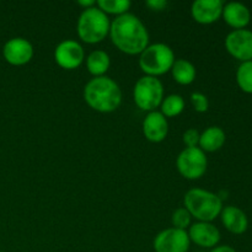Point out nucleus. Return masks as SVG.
<instances>
[{
    "instance_id": "obj_8",
    "label": "nucleus",
    "mask_w": 252,
    "mask_h": 252,
    "mask_svg": "<svg viewBox=\"0 0 252 252\" xmlns=\"http://www.w3.org/2000/svg\"><path fill=\"white\" fill-rule=\"evenodd\" d=\"M191 240L186 230L169 228L160 231L154 239L153 248L155 252H187Z\"/></svg>"
},
{
    "instance_id": "obj_6",
    "label": "nucleus",
    "mask_w": 252,
    "mask_h": 252,
    "mask_svg": "<svg viewBox=\"0 0 252 252\" xmlns=\"http://www.w3.org/2000/svg\"><path fill=\"white\" fill-rule=\"evenodd\" d=\"M133 100L142 111H157L164 100V85L161 80L149 75L138 79L133 89Z\"/></svg>"
},
{
    "instance_id": "obj_18",
    "label": "nucleus",
    "mask_w": 252,
    "mask_h": 252,
    "mask_svg": "<svg viewBox=\"0 0 252 252\" xmlns=\"http://www.w3.org/2000/svg\"><path fill=\"white\" fill-rule=\"evenodd\" d=\"M111 65V58L108 53L102 49H95L86 57V68L94 78L103 76Z\"/></svg>"
},
{
    "instance_id": "obj_1",
    "label": "nucleus",
    "mask_w": 252,
    "mask_h": 252,
    "mask_svg": "<svg viewBox=\"0 0 252 252\" xmlns=\"http://www.w3.org/2000/svg\"><path fill=\"white\" fill-rule=\"evenodd\" d=\"M110 37L121 52L129 56L140 54L149 46L147 27L139 17L129 12L117 16L111 22Z\"/></svg>"
},
{
    "instance_id": "obj_9",
    "label": "nucleus",
    "mask_w": 252,
    "mask_h": 252,
    "mask_svg": "<svg viewBox=\"0 0 252 252\" xmlns=\"http://www.w3.org/2000/svg\"><path fill=\"white\" fill-rule=\"evenodd\" d=\"M85 59L83 46L75 39H64L54 49V61L61 68L73 70L79 68Z\"/></svg>"
},
{
    "instance_id": "obj_14",
    "label": "nucleus",
    "mask_w": 252,
    "mask_h": 252,
    "mask_svg": "<svg viewBox=\"0 0 252 252\" xmlns=\"http://www.w3.org/2000/svg\"><path fill=\"white\" fill-rule=\"evenodd\" d=\"M142 128L143 134L149 142L161 143L169 133V122L160 111H152L145 116Z\"/></svg>"
},
{
    "instance_id": "obj_11",
    "label": "nucleus",
    "mask_w": 252,
    "mask_h": 252,
    "mask_svg": "<svg viewBox=\"0 0 252 252\" xmlns=\"http://www.w3.org/2000/svg\"><path fill=\"white\" fill-rule=\"evenodd\" d=\"M33 46L24 37L10 38L2 47V57L10 65L14 66H21L30 63L33 58Z\"/></svg>"
},
{
    "instance_id": "obj_3",
    "label": "nucleus",
    "mask_w": 252,
    "mask_h": 252,
    "mask_svg": "<svg viewBox=\"0 0 252 252\" xmlns=\"http://www.w3.org/2000/svg\"><path fill=\"white\" fill-rule=\"evenodd\" d=\"M184 204L192 218L207 223H212L218 218L223 209L220 196L203 189H191L187 191L184 197Z\"/></svg>"
},
{
    "instance_id": "obj_13",
    "label": "nucleus",
    "mask_w": 252,
    "mask_h": 252,
    "mask_svg": "<svg viewBox=\"0 0 252 252\" xmlns=\"http://www.w3.org/2000/svg\"><path fill=\"white\" fill-rule=\"evenodd\" d=\"M221 0H196L191 5V16L201 25H211L218 21L223 14Z\"/></svg>"
},
{
    "instance_id": "obj_2",
    "label": "nucleus",
    "mask_w": 252,
    "mask_h": 252,
    "mask_svg": "<svg viewBox=\"0 0 252 252\" xmlns=\"http://www.w3.org/2000/svg\"><path fill=\"white\" fill-rule=\"evenodd\" d=\"M84 100L90 108L101 113L115 112L122 103L120 85L108 76H97L84 88Z\"/></svg>"
},
{
    "instance_id": "obj_5",
    "label": "nucleus",
    "mask_w": 252,
    "mask_h": 252,
    "mask_svg": "<svg viewBox=\"0 0 252 252\" xmlns=\"http://www.w3.org/2000/svg\"><path fill=\"white\" fill-rule=\"evenodd\" d=\"M175 61L176 58H175V53L171 47L159 42V43L149 44L139 54L138 63L145 75L158 78V76L169 73Z\"/></svg>"
},
{
    "instance_id": "obj_22",
    "label": "nucleus",
    "mask_w": 252,
    "mask_h": 252,
    "mask_svg": "<svg viewBox=\"0 0 252 252\" xmlns=\"http://www.w3.org/2000/svg\"><path fill=\"white\" fill-rule=\"evenodd\" d=\"M236 83L246 94H252V61L243 62L236 70Z\"/></svg>"
},
{
    "instance_id": "obj_29",
    "label": "nucleus",
    "mask_w": 252,
    "mask_h": 252,
    "mask_svg": "<svg viewBox=\"0 0 252 252\" xmlns=\"http://www.w3.org/2000/svg\"><path fill=\"white\" fill-rule=\"evenodd\" d=\"M0 252H4V251H0Z\"/></svg>"
},
{
    "instance_id": "obj_16",
    "label": "nucleus",
    "mask_w": 252,
    "mask_h": 252,
    "mask_svg": "<svg viewBox=\"0 0 252 252\" xmlns=\"http://www.w3.org/2000/svg\"><path fill=\"white\" fill-rule=\"evenodd\" d=\"M221 218V223L225 229L230 233L241 235L245 233L249 228V219L245 212L241 211L239 207L228 206L223 207L221 213L219 216Z\"/></svg>"
},
{
    "instance_id": "obj_27",
    "label": "nucleus",
    "mask_w": 252,
    "mask_h": 252,
    "mask_svg": "<svg viewBox=\"0 0 252 252\" xmlns=\"http://www.w3.org/2000/svg\"><path fill=\"white\" fill-rule=\"evenodd\" d=\"M211 252H236V250L229 245H219L212 249Z\"/></svg>"
},
{
    "instance_id": "obj_19",
    "label": "nucleus",
    "mask_w": 252,
    "mask_h": 252,
    "mask_svg": "<svg viewBox=\"0 0 252 252\" xmlns=\"http://www.w3.org/2000/svg\"><path fill=\"white\" fill-rule=\"evenodd\" d=\"M174 80L180 85H189L194 81L197 75L196 66L187 59H176L171 68Z\"/></svg>"
},
{
    "instance_id": "obj_10",
    "label": "nucleus",
    "mask_w": 252,
    "mask_h": 252,
    "mask_svg": "<svg viewBox=\"0 0 252 252\" xmlns=\"http://www.w3.org/2000/svg\"><path fill=\"white\" fill-rule=\"evenodd\" d=\"M224 43L228 53L241 63L252 61V31L250 30H233L226 34Z\"/></svg>"
},
{
    "instance_id": "obj_23",
    "label": "nucleus",
    "mask_w": 252,
    "mask_h": 252,
    "mask_svg": "<svg viewBox=\"0 0 252 252\" xmlns=\"http://www.w3.org/2000/svg\"><path fill=\"white\" fill-rule=\"evenodd\" d=\"M191 220H192V216L189 214V212L187 211L185 207L177 208L176 211L172 213V217H171L172 228L186 230L189 226H191Z\"/></svg>"
},
{
    "instance_id": "obj_20",
    "label": "nucleus",
    "mask_w": 252,
    "mask_h": 252,
    "mask_svg": "<svg viewBox=\"0 0 252 252\" xmlns=\"http://www.w3.org/2000/svg\"><path fill=\"white\" fill-rule=\"evenodd\" d=\"M185 110V100L181 95L171 94L162 100L160 105V112L166 118L177 117L181 115Z\"/></svg>"
},
{
    "instance_id": "obj_21",
    "label": "nucleus",
    "mask_w": 252,
    "mask_h": 252,
    "mask_svg": "<svg viewBox=\"0 0 252 252\" xmlns=\"http://www.w3.org/2000/svg\"><path fill=\"white\" fill-rule=\"evenodd\" d=\"M96 6L102 10L106 15L112 14L121 16V15L127 14L128 10L132 6V2L129 0H97Z\"/></svg>"
},
{
    "instance_id": "obj_26",
    "label": "nucleus",
    "mask_w": 252,
    "mask_h": 252,
    "mask_svg": "<svg viewBox=\"0 0 252 252\" xmlns=\"http://www.w3.org/2000/svg\"><path fill=\"white\" fill-rule=\"evenodd\" d=\"M145 5H147L150 10H154V11H161V10L166 9L169 2H167L166 0H148V1L145 2Z\"/></svg>"
},
{
    "instance_id": "obj_28",
    "label": "nucleus",
    "mask_w": 252,
    "mask_h": 252,
    "mask_svg": "<svg viewBox=\"0 0 252 252\" xmlns=\"http://www.w3.org/2000/svg\"><path fill=\"white\" fill-rule=\"evenodd\" d=\"M78 4L80 5V6H83L84 9H89V7L96 6L95 0H79Z\"/></svg>"
},
{
    "instance_id": "obj_17",
    "label": "nucleus",
    "mask_w": 252,
    "mask_h": 252,
    "mask_svg": "<svg viewBox=\"0 0 252 252\" xmlns=\"http://www.w3.org/2000/svg\"><path fill=\"white\" fill-rule=\"evenodd\" d=\"M225 140V132L218 126H211L199 135L198 148H201L204 153L218 152L219 149H221Z\"/></svg>"
},
{
    "instance_id": "obj_7",
    "label": "nucleus",
    "mask_w": 252,
    "mask_h": 252,
    "mask_svg": "<svg viewBox=\"0 0 252 252\" xmlns=\"http://www.w3.org/2000/svg\"><path fill=\"white\" fill-rule=\"evenodd\" d=\"M208 160L201 148H185L176 159L180 175L187 180H198L206 174Z\"/></svg>"
},
{
    "instance_id": "obj_12",
    "label": "nucleus",
    "mask_w": 252,
    "mask_h": 252,
    "mask_svg": "<svg viewBox=\"0 0 252 252\" xmlns=\"http://www.w3.org/2000/svg\"><path fill=\"white\" fill-rule=\"evenodd\" d=\"M191 243L204 249H213L220 241V231L214 224L207 221H197L191 224L187 231Z\"/></svg>"
},
{
    "instance_id": "obj_24",
    "label": "nucleus",
    "mask_w": 252,
    "mask_h": 252,
    "mask_svg": "<svg viewBox=\"0 0 252 252\" xmlns=\"http://www.w3.org/2000/svg\"><path fill=\"white\" fill-rule=\"evenodd\" d=\"M191 103L194 110L199 113L207 112L209 108V100L204 94L202 93H192L191 94Z\"/></svg>"
},
{
    "instance_id": "obj_4",
    "label": "nucleus",
    "mask_w": 252,
    "mask_h": 252,
    "mask_svg": "<svg viewBox=\"0 0 252 252\" xmlns=\"http://www.w3.org/2000/svg\"><path fill=\"white\" fill-rule=\"evenodd\" d=\"M110 19L97 6L84 9L76 22L79 38L89 44L102 42L110 34Z\"/></svg>"
},
{
    "instance_id": "obj_15",
    "label": "nucleus",
    "mask_w": 252,
    "mask_h": 252,
    "mask_svg": "<svg viewBox=\"0 0 252 252\" xmlns=\"http://www.w3.org/2000/svg\"><path fill=\"white\" fill-rule=\"evenodd\" d=\"M221 17L234 30H241L246 29V26L250 24L251 12L250 9L243 2L230 1L224 4Z\"/></svg>"
},
{
    "instance_id": "obj_25",
    "label": "nucleus",
    "mask_w": 252,
    "mask_h": 252,
    "mask_svg": "<svg viewBox=\"0 0 252 252\" xmlns=\"http://www.w3.org/2000/svg\"><path fill=\"white\" fill-rule=\"evenodd\" d=\"M199 135L201 133L194 128H189L182 135V142L185 143L186 148H196L199 144Z\"/></svg>"
}]
</instances>
